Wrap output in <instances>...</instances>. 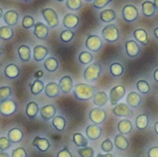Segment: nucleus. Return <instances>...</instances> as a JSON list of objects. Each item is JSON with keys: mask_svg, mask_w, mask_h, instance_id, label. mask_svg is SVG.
Returning <instances> with one entry per match:
<instances>
[{"mask_svg": "<svg viewBox=\"0 0 158 157\" xmlns=\"http://www.w3.org/2000/svg\"><path fill=\"white\" fill-rule=\"evenodd\" d=\"M95 94V87L87 83H79L74 88V95L78 100L87 101L94 98Z\"/></svg>", "mask_w": 158, "mask_h": 157, "instance_id": "obj_1", "label": "nucleus"}, {"mask_svg": "<svg viewBox=\"0 0 158 157\" xmlns=\"http://www.w3.org/2000/svg\"><path fill=\"white\" fill-rule=\"evenodd\" d=\"M103 38L110 43L116 42L119 38V31L118 27L115 24H108L106 25L102 31Z\"/></svg>", "mask_w": 158, "mask_h": 157, "instance_id": "obj_2", "label": "nucleus"}, {"mask_svg": "<svg viewBox=\"0 0 158 157\" xmlns=\"http://www.w3.org/2000/svg\"><path fill=\"white\" fill-rule=\"evenodd\" d=\"M100 73H101V66L97 63H94L86 68L83 73V77L85 81L92 82L99 78Z\"/></svg>", "mask_w": 158, "mask_h": 157, "instance_id": "obj_3", "label": "nucleus"}, {"mask_svg": "<svg viewBox=\"0 0 158 157\" xmlns=\"http://www.w3.org/2000/svg\"><path fill=\"white\" fill-rule=\"evenodd\" d=\"M42 15H43L44 20L46 21L48 27L55 28L58 25V23H59L58 16L53 8L47 7V8L42 9Z\"/></svg>", "mask_w": 158, "mask_h": 157, "instance_id": "obj_4", "label": "nucleus"}, {"mask_svg": "<svg viewBox=\"0 0 158 157\" xmlns=\"http://www.w3.org/2000/svg\"><path fill=\"white\" fill-rule=\"evenodd\" d=\"M125 93H126V89L121 85L112 88L109 93V100H110L111 105H118V103L124 97Z\"/></svg>", "mask_w": 158, "mask_h": 157, "instance_id": "obj_5", "label": "nucleus"}, {"mask_svg": "<svg viewBox=\"0 0 158 157\" xmlns=\"http://www.w3.org/2000/svg\"><path fill=\"white\" fill-rule=\"evenodd\" d=\"M89 118H90V120L96 124V125H99V124H102L106 118V111L103 109V108H100V107H95V108H93L89 114Z\"/></svg>", "mask_w": 158, "mask_h": 157, "instance_id": "obj_6", "label": "nucleus"}, {"mask_svg": "<svg viewBox=\"0 0 158 157\" xmlns=\"http://www.w3.org/2000/svg\"><path fill=\"white\" fill-rule=\"evenodd\" d=\"M86 47L92 52H97L103 45L102 39L98 35H89L85 42Z\"/></svg>", "mask_w": 158, "mask_h": 157, "instance_id": "obj_7", "label": "nucleus"}, {"mask_svg": "<svg viewBox=\"0 0 158 157\" xmlns=\"http://www.w3.org/2000/svg\"><path fill=\"white\" fill-rule=\"evenodd\" d=\"M122 16H123V19L126 21L132 22V21H134L138 18L139 11H138L137 7L134 6L133 5H127V6H125L123 7Z\"/></svg>", "mask_w": 158, "mask_h": 157, "instance_id": "obj_8", "label": "nucleus"}, {"mask_svg": "<svg viewBox=\"0 0 158 157\" xmlns=\"http://www.w3.org/2000/svg\"><path fill=\"white\" fill-rule=\"evenodd\" d=\"M17 110V105L12 100H6L0 103V114L3 116H11Z\"/></svg>", "mask_w": 158, "mask_h": 157, "instance_id": "obj_9", "label": "nucleus"}, {"mask_svg": "<svg viewBox=\"0 0 158 157\" xmlns=\"http://www.w3.org/2000/svg\"><path fill=\"white\" fill-rule=\"evenodd\" d=\"M34 35L40 39V40H44L47 38L48 33H49V29L48 26H46L45 24H44L43 22H36L34 25V31H33Z\"/></svg>", "mask_w": 158, "mask_h": 157, "instance_id": "obj_10", "label": "nucleus"}, {"mask_svg": "<svg viewBox=\"0 0 158 157\" xmlns=\"http://www.w3.org/2000/svg\"><path fill=\"white\" fill-rule=\"evenodd\" d=\"M80 22V19L77 15L73 14V13H69L67 14L64 19H63V25L65 28H67L68 30L70 29H74L79 25Z\"/></svg>", "mask_w": 158, "mask_h": 157, "instance_id": "obj_11", "label": "nucleus"}, {"mask_svg": "<svg viewBox=\"0 0 158 157\" xmlns=\"http://www.w3.org/2000/svg\"><path fill=\"white\" fill-rule=\"evenodd\" d=\"M113 113L118 117H131L132 115L130 106L127 104L123 103L116 105V106L113 109Z\"/></svg>", "mask_w": 158, "mask_h": 157, "instance_id": "obj_12", "label": "nucleus"}, {"mask_svg": "<svg viewBox=\"0 0 158 157\" xmlns=\"http://www.w3.org/2000/svg\"><path fill=\"white\" fill-rule=\"evenodd\" d=\"M3 19H4V21L6 22V24L7 26H15L17 23H18V20H19V14L16 10H13V9H10V10H7L4 16H3Z\"/></svg>", "mask_w": 158, "mask_h": 157, "instance_id": "obj_13", "label": "nucleus"}, {"mask_svg": "<svg viewBox=\"0 0 158 157\" xmlns=\"http://www.w3.org/2000/svg\"><path fill=\"white\" fill-rule=\"evenodd\" d=\"M125 47H126V53H127V55L129 56H131V57H135L140 53V46L133 40L127 41L125 43Z\"/></svg>", "mask_w": 158, "mask_h": 157, "instance_id": "obj_14", "label": "nucleus"}, {"mask_svg": "<svg viewBox=\"0 0 158 157\" xmlns=\"http://www.w3.org/2000/svg\"><path fill=\"white\" fill-rule=\"evenodd\" d=\"M101 134H102V130L96 124L90 125L86 129V136L92 141L98 140L101 137Z\"/></svg>", "mask_w": 158, "mask_h": 157, "instance_id": "obj_15", "label": "nucleus"}, {"mask_svg": "<svg viewBox=\"0 0 158 157\" xmlns=\"http://www.w3.org/2000/svg\"><path fill=\"white\" fill-rule=\"evenodd\" d=\"M39 111H40L41 118L44 120H50L51 118H54L56 112V110L53 105H46L43 106Z\"/></svg>", "mask_w": 158, "mask_h": 157, "instance_id": "obj_16", "label": "nucleus"}, {"mask_svg": "<svg viewBox=\"0 0 158 157\" xmlns=\"http://www.w3.org/2000/svg\"><path fill=\"white\" fill-rule=\"evenodd\" d=\"M47 55H48V49L45 46H44L42 44H38V45L34 46L33 58L35 61H37V62L43 61Z\"/></svg>", "mask_w": 158, "mask_h": 157, "instance_id": "obj_17", "label": "nucleus"}, {"mask_svg": "<svg viewBox=\"0 0 158 157\" xmlns=\"http://www.w3.org/2000/svg\"><path fill=\"white\" fill-rule=\"evenodd\" d=\"M58 85L64 93H69L73 88V81L70 76H64L60 79Z\"/></svg>", "mask_w": 158, "mask_h": 157, "instance_id": "obj_18", "label": "nucleus"}, {"mask_svg": "<svg viewBox=\"0 0 158 157\" xmlns=\"http://www.w3.org/2000/svg\"><path fill=\"white\" fill-rule=\"evenodd\" d=\"M60 93V88L59 85L56 82H49L45 87H44V93L46 96L50 98H55L59 95Z\"/></svg>", "mask_w": 158, "mask_h": 157, "instance_id": "obj_19", "label": "nucleus"}, {"mask_svg": "<svg viewBox=\"0 0 158 157\" xmlns=\"http://www.w3.org/2000/svg\"><path fill=\"white\" fill-rule=\"evenodd\" d=\"M32 145L34 147H36L41 152H46L49 149V147H50V143H49V142H48L47 139L41 138V137H38V136H36L33 139Z\"/></svg>", "mask_w": 158, "mask_h": 157, "instance_id": "obj_20", "label": "nucleus"}, {"mask_svg": "<svg viewBox=\"0 0 158 157\" xmlns=\"http://www.w3.org/2000/svg\"><path fill=\"white\" fill-rule=\"evenodd\" d=\"M142 102V97L136 92H131L127 95V105L131 107H137Z\"/></svg>", "mask_w": 158, "mask_h": 157, "instance_id": "obj_21", "label": "nucleus"}, {"mask_svg": "<svg viewBox=\"0 0 158 157\" xmlns=\"http://www.w3.org/2000/svg\"><path fill=\"white\" fill-rule=\"evenodd\" d=\"M7 138L10 142L14 143H19L22 138H23V133L22 131L19 130V129H17V128H14V129H11L8 133H7Z\"/></svg>", "mask_w": 158, "mask_h": 157, "instance_id": "obj_22", "label": "nucleus"}, {"mask_svg": "<svg viewBox=\"0 0 158 157\" xmlns=\"http://www.w3.org/2000/svg\"><path fill=\"white\" fill-rule=\"evenodd\" d=\"M18 54L21 61L28 62L31 59V49L28 45L22 44L18 48Z\"/></svg>", "mask_w": 158, "mask_h": 157, "instance_id": "obj_23", "label": "nucleus"}, {"mask_svg": "<svg viewBox=\"0 0 158 157\" xmlns=\"http://www.w3.org/2000/svg\"><path fill=\"white\" fill-rule=\"evenodd\" d=\"M94 103L98 106H104L106 105L107 101H108V96L106 93L104 92H97L94 95Z\"/></svg>", "mask_w": 158, "mask_h": 157, "instance_id": "obj_24", "label": "nucleus"}, {"mask_svg": "<svg viewBox=\"0 0 158 157\" xmlns=\"http://www.w3.org/2000/svg\"><path fill=\"white\" fill-rule=\"evenodd\" d=\"M118 130L120 134H129L132 130V123L129 119H122L118 124Z\"/></svg>", "mask_w": 158, "mask_h": 157, "instance_id": "obj_25", "label": "nucleus"}, {"mask_svg": "<svg viewBox=\"0 0 158 157\" xmlns=\"http://www.w3.org/2000/svg\"><path fill=\"white\" fill-rule=\"evenodd\" d=\"M142 8H143V13L145 17H152L155 15L156 13V6L154 5V2H151L149 0L145 1L143 3L142 5Z\"/></svg>", "mask_w": 158, "mask_h": 157, "instance_id": "obj_26", "label": "nucleus"}, {"mask_svg": "<svg viewBox=\"0 0 158 157\" xmlns=\"http://www.w3.org/2000/svg\"><path fill=\"white\" fill-rule=\"evenodd\" d=\"M19 69L16 64H9L5 68V75L8 79H15L19 76Z\"/></svg>", "mask_w": 158, "mask_h": 157, "instance_id": "obj_27", "label": "nucleus"}, {"mask_svg": "<svg viewBox=\"0 0 158 157\" xmlns=\"http://www.w3.org/2000/svg\"><path fill=\"white\" fill-rule=\"evenodd\" d=\"M29 87L31 88V94H34V95H37L39 94L40 93H42L44 90V84L42 81L36 79L33 83H29Z\"/></svg>", "mask_w": 158, "mask_h": 157, "instance_id": "obj_28", "label": "nucleus"}, {"mask_svg": "<svg viewBox=\"0 0 158 157\" xmlns=\"http://www.w3.org/2000/svg\"><path fill=\"white\" fill-rule=\"evenodd\" d=\"M100 19L103 22L109 23L116 19V12L113 9H105L101 11Z\"/></svg>", "mask_w": 158, "mask_h": 157, "instance_id": "obj_29", "label": "nucleus"}, {"mask_svg": "<svg viewBox=\"0 0 158 157\" xmlns=\"http://www.w3.org/2000/svg\"><path fill=\"white\" fill-rule=\"evenodd\" d=\"M134 38L141 43L143 44H147L148 43V35L145 30L143 29H137L133 32Z\"/></svg>", "mask_w": 158, "mask_h": 157, "instance_id": "obj_30", "label": "nucleus"}, {"mask_svg": "<svg viewBox=\"0 0 158 157\" xmlns=\"http://www.w3.org/2000/svg\"><path fill=\"white\" fill-rule=\"evenodd\" d=\"M115 146L119 150L125 151L129 148V142L123 134H118L115 138Z\"/></svg>", "mask_w": 158, "mask_h": 157, "instance_id": "obj_31", "label": "nucleus"}, {"mask_svg": "<svg viewBox=\"0 0 158 157\" xmlns=\"http://www.w3.org/2000/svg\"><path fill=\"white\" fill-rule=\"evenodd\" d=\"M39 106L35 102H30L27 105H26V115L30 118H34L38 112H39Z\"/></svg>", "mask_w": 158, "mask_h": 157, "instance_id": "obj_32", "label": "nucleus"}, {"mask_svg": "<svg viewBox=\"0 0 158 157\" xmlns=\"http://www.w3.org/2000/svg\"><path fill=\"white\" fill-rule=\"evenodd\" d=\"M44 66L45 68V69L49 72H54L58 68V62L55 57H48L44 60Z\"/></svg>", "mask_w": 158, "mask_h": 157, "instance_id": "obj_33", "label": "nucleus"}, {"mask_svg": "<svg viewBox=\"0 0 158 157\" xmlns=\"http://www.w3.org/2000/svg\"><path fill=\"white\" fill-rule=\"evenodd\" d=\"M14 31L10 26H2L0 27V38L5 41H8L13 37Z\"/></svg>", "mask_w": 158, "mask_h": 157, "instance_id": "obj_34", "label": "nucleus"}, {"mask_svg": "<svg viewBox=\"0 0 158 157\" xmlns=\"http://www.w3.org/2000/svg\"><path fill=\"white\" fill-rule=\"evenodd\" d=\"M52 124L56 130H57L58 131H63L66 127V120L63 117L56 116V117H54L52 120Z\"/></svg>", "mask_w": 158, "mask_h": 157, "instance_id": "obj_35", "label": "nucleus"}, {"mask_svg": "<svg viewBox=\"0 0 158 157\" xmlns=\"http://www.w3.org/2000/svg\"><path fill=\"white\" fill-rule=\"evenodd\" d=\"M73 143L78 146V147H87L88 145V140L81 134V133H75L73 135Z\"/></svg>", "mask_w": 158, "mask_h": 157, "instance_id": "obj_36", "label": "nucleus"}, {"mask_svg": "<svg viewBox=\"0 0 158 157\" xmlns=\"http://www.w3.org/2000/svg\"><path fill=\"white\" fill-rule=\"evenodd\" d=\"M148 123H149V118L145 114H142L138 116L136 118V127L139 130H145L148 127Z\"/></svg>", "mask_w": 158, "mask_h": 157, "instance_id": "obj_37", "label": "nucleus"}, {"mask_svg": "<svg viewBox=\"0 0 158 157\" xmlns=\"http://www.w3.org/2000/svg\"><path fill=\"white\" fill-rule=\"evenodd\" d=\"M94 59V56L93 55L90 53V52H87V51H83L81 52L80 55H79V61L83 64V65H88L90 64Z\"/></svg>", "mask_w": 158, "mask_h": 157, "instance_id": "obj_38", "label": "nucleus"}, {"mask_svg": "<svg viewBox=\"0 0 158 157\" xmlns=\"http://www.w3.org/2000/svg\"><path fill=\"white\" fill-rule=\"evenodd\" d=\"M110 73L115 77H119L123 74V66L119 63H113L110 66Z\"/></svg>", "mask_w": 158, "mask_h": 157, "instance_id": "obj_39", "label": "nucleus"}, {"mask_svg": "<svg viewBox=\"0 0 158 157\" xmlns=\"http://www.w3.org/2000/svg\"><path fill=\"white\" fill-rule=\"evenodd\" d=\"M11 93H12V91L10 87L8 86L0 87V103L6 100H8V98L11 96Z\"/></svg>", "mask_w": 158, "mask_h": 157, "instance_id": "obj_40", "label": "nucleus"}, {"mask_svg": "<svg viewBox=\"0 0 158 157\" xmlns=\"http://www.w3.org/2000/svg\"><path fill=\"white\" fill-rule=\"evenodd\" d=\"M74 38V32L70 30H65L60 33V40L63 43H69Z\"/></svg>", "mask_w": 158, "mask_h": 157, "instance_id": "obj_41", "label": "nucleus"}, {"mask_svg": "<svg viewBox=\"0 0 158 157\" xmlns=\"http://www.w3.org/2000/svg\"><path fill=\"white\" fill-rule=\"evenodd\" d=\"M82 5L81 0H66V6L70 10H78Z\"/></svg>", "mask_w": 158, "mask_h": 157, "instance_id": "obj_42", "label": "nucleus"}, {"mask_svg": "<svg viewBox=\"0 0 158 157\" xmlns=\"http://www.w3.org/2000/svg\"><path fill=\"white\" fill-rule=\"evenodd\" d=\"M34 25H35L34 19L31 16L26 15V16L23 17V19H22V27L24 29H31Z\"/></svg>", "mask_w": 158, "mask_h": 157, "instance_id": "obj_43", "label": "nucleus"}, {"mask_svg": "<svg viewBox=\"0 0 158 157\" xmlns=\"http://www.w3.org/2000/svg\"><path fill=\"white\" fill-rule=\"evenodd\" d=\"M137 89L142 93H148L150 92V86L145 81H139L137 82Z\"/></svg>", "mask_w": 158, "mask_h": 157, "instance_id": "obj_44", "label": "nucleus"}, {"mask_svg": "<svg viewBox=\"0 0 158 157\" xmlns=\"http://www.w3.org/2000/svg\"><path fill=\"white\" fill-rule=\"evenodd\" d=\"M78 154L80 155L81 157H94V151L91 147H85L78 150Z\"/></svg>", "mask_w": 158, "mask_h": 157, "instance_id": "obj_45", "label": "nucleus"}, {"mask_svg": "<svg viewBox=\"0 0 158 157\" xmlns=\"http://www.w3.org/2000/svg\"><path fill=\"white\" fill-rule=\"evenodd\" d=\"M101 148L104 152H106V154H109L112 150H113V143L109 139L105 140L102 144H101Z\"/></svg>", "mask_w": 158, "mask_h": 157, "instance_id": "obj_46", "label": "nucleus"}, {"mask_svg": "<svg viewBox=\"0 0 158 157\" xmlns=\"http://www.w3.org/2000/svg\"><path fill=\"white\" fill-rule=\"evenodd\" d=\"M11 143L8 138L6 137H1L0 138V150L1 151H6L10 147Z\"/></svg>", "mask_w": 158, "mask_h": 157, "instance_id": "obj_47", "label": "nucleus"}, {"mask_svg": "<svg viewBox=\"0 0 158 157\" xmlns=\"http://www.w3.org/2000/svg\"><path fill=\"white\" fill-rule=\"evenodd\" d=\"M112 1H113V0H94L93 6H94L95 8L101 9V8H104L107 4H109V3L112 2Z\"/></svg>", "mask_w": 158, "mask_h": 157, "instance_id": "obj_48", "label": "nucleus"}, {"mask_svg": "<svg viewBox=\"0 0 158 157\" xmlns=\"http://www.w3.org/2000/svg\"><path fill=\"white\" fill-rule=\"evenodd\" d=\"M12 157H27V154L24 148L19 147L12 152Z\"/></svg>", "mask_w": 158, "mask_h": 157, "instance_id": "obj_49", "label": "nucleus"}, {"mask_svg": "<svg viewBox=\"0 0 158 157\" xmlns=\"http://www.w3.org/2000/svg\"><path fill=\"white\" fill-rule=\"evenodd\" d=\"M56 157H72V155L70 154V152L68 149V147H65L64 149H62L61 151L58 152Z\"/></svg>", "mask_w": 158, "mask_h": 157, "instance_id": "obj_50", "label": "nucleus"}, {"mask_svg": "<svg viewBox=\"0 0 158 157\" xmlns=\"http://www.w3.org/2000/svg\"><path fill=\"white\" fill-rule=\"evenodd\" d=\"M148 157H158V147H152L148 152Z\"/></svg>", "mask_w": 158, "mask_h": 157, "instance_id": "obj_51", "label": "nucleus"}, {"mask_svg": "<svg viewBox=\"0 0 158 157\" xmlns=\"http://www.w3.org/2000/svg\"><path fill=\"white\" fill-rule=\"evenodd\" d=\"M43 75H44V72H43V70H38V71H36V72H35V74H34V77H35L36 79H39V78L43 77Z\"/></svg>", "mask_w": 158, "mask_h": 157, "instance_id": "obj_52", "label": "nucleus"}, {"mask_svg": "<svg viewBox=\"0 0 158 157\" xmlns=\"http://www.w3.org/2000/svg\"><path fill=\"white\" fill-rule=\"evenodd\" d=\"M96 157H113V155L111 154H106V155H101V154H98Z\"/></svg>", "mask_w": 158, "mask_h": 157, "instance_id": "obj_53", "label": "nucleus"}, {"mask_svg": "<svg viewBox=\"0 0 158 157\" xmlns=\"http://www.w3.org/2000/svg\"><path fill=\"white\" fill-rule=\"evenodd\" d=\"M154 79H155V81L158 82V68L155 71V73H154Z\"/></svg>", "mask_w": 158, "mask_h": 157, "instance_id": "obj_54", "label": "nucleus"}, {"mask_svg": "<svg viewBox=\"0 0 158 157\" xmlns=\"http://www.w3.org/2000/svg\"><path fill=\"white\" fill-rule=\"evenodd\" d=\"M0 157H9V155L6 153L4 152H0Z\"/></svg>", "mask_w": 158, "mask_h": 157, "instance_id": "obj_55", "label": "nucleus"}, {"mask_svg": "<svg viewBox=\"0 0 158 157\" xmlns=\"http://www.w3.org/2000/svg\"><path fill=\"white\" fill-rule=\"evenodd\" d=\"M154 34H155V36H156V37L158 39V27L155 29V31H154Z\"/></svg>", "mask_w": 158, "mask_h": 157, "instance_id": "obj_56", "label": "nucleus"}, {"mask_svg": "<svg viewBox=\"0 0 158 157\" xmlns=\"http://www.w3.org/2000/svg\"><path fill=\"white\" fill-rule=\"evenodd\" d=\"M154 5H155L156 8L158 9V0H154Z\"/></svg>", "mask_w": 158, "mask_h": 157, "instance_id": "obj_57", "label": "nucleus"}, {"mask_svg": "<svg viewBox=\"0 0 158 157\" xmlns=\"http://www.w3.org/2000/svg\"><path fill=\"white\" fill-rule=\"evenodd\" d=\"M155 130H156V132L158 134V122H156L155 125Z\"/></svg>", "mask_w": 158, "mask_h": 157, "instance_id": "obj_58", "label": "nucleus"}, {"mask_svg": "<svg viewBox=\"0 0 158 157\" xmlns=\"http://www.w3.org/2000/svg\"><path fill=\"white\" fill-rule=\"evenodd\" d=\"M3 16H4V14H3V9H2V7H0V19L3 18Z\"/></svg>", "mask_w": 158, "mask_h": 157, "instance_id": "obj_59", "label": "nucleus"}, {"mask_svg": "<svg viewBox=\"0 0 158 157\" xmlns=\"http://www.w3.org/2000/svg\"><path fill=\"white\" fill-rule=\"evenodd\" d=\"M56 1H58V2H64L65 0H56Z\"/></svg>", "mask_w": 158, "mask_h": 157, "instance_id": "obj_60", "label": "nucleus"}, {"mask_svg": "<svg viewBox=\"0 0 158 157\" xmlns=\"http://www.w3.org/2000/svg\"><path fill=\"white\" fill-rule=\"evenodd\" d=\"M85 1H87V2H92V1H94V0H85Z\"/></svg>", "mask_w": 158, "mask_h": 157, "instance_id": "obj_61", "label": "nucleus"}, {"mask_svg": "<svg viewBox=\"0 0 158 157\" xmlns=\"http://www.w3.org/2000/svg\"><path fill=\"white\" fill-rule=\"evenodd\" d=\"M23 1H25V2H30L31 0H23Z\"/></svg>", "mask_w": 158, "mask_h": 157, "instance_id": "obj_62", "label": "nucleus"}, {"mask_svg": "<svg viewBox=\"0 0 158 157\" xmlns=\"http://www.w3.org/2000/svg\"><path fill=\"white\" fill-rule=\"evenodd\" d=\"M0 56H1V48H0Z\"/></svg>", "mask_w": 158, "mask_h": 157, "instance_id": "obj_63", "label": "nucleus"}]
</instances>
